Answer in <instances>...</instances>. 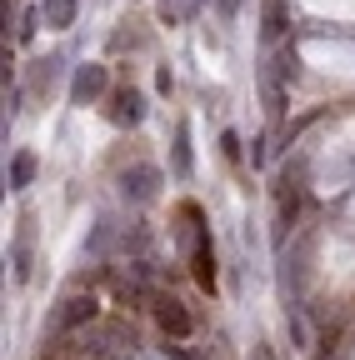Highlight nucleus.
I'll return each mask as SVG.
<instances>
[{
	"label": "nucleus",
	"instance_id": "nucleus-1",
	"mask_svg": "<svg viewBox=\"0 0 355 360\" xmlns=\"http://www.w3.org/2000/svg\"><path fill=\"white\" fill-rule=\"evenodd\" d=\"M105 85H110V70L105 65H80L75 80H70V101L75 105H91L96 96H105Z\"/></svg>",
	"mask_w": 355,
	"mask_h": 360
},
{
	"label": "nucleus",
	"instance_id": "nucleus-2",
	"mask_svg": "<svg viewBox=\"0 0 355 360\" xmlns=\"http://www.w3.org/2000/svg\"><path fill=\"white\" fill-rule=\"evenodd\" d=\"M155 326H160L170 340H186V335H191V310H186L181 300L160 295V300H155Z\"/></svg>",
	"mask_w": 355,
	"mask_h": 360
},
{
	"label": "nucleus",
	"instance_id": "nucleus-3",
	"mask_svg": "<svg viewBox=\"0 0 355 360\" xmlns=\"http://www.w3.org/2000/svg\"><path fill=\"white\" fill-rule=\"evenodd\" d=\"M155 186H160V170H155V165H136V170H125V175H120L125 200H150Z\"/></svg>",
	"mask_w": 355,
	"mask_h": 360
},
{
	"label": "nucleus",
	"instance_id": "nucleus-4",
	"mask_svg": "<svg viewBox=\"0 0 355 360\" xmlns=\"http://www.w3.org/2000/svg\"><path fill=\"white\" fill-rule=\"evenodd\" d=\"M91 321H96V295H70V300L60 305V315H56V326H60V330L91 326Z\"/></svg>",
	"mask_w": 355,
	"mask_h": 360
},
{
	"label": "nucleus",
	"instance_id": "nucleus-5",
	"mask_svg": "<svg viewBox=\"0 0 355 360\" xmlns=\"http://www.w3.org/2000/svg\"><path fill=\"white\" fill-rule=\"evenodd\" d=\"M146 115V101L136 96V90H115V101H110V120L115 125H136Z\"/></svg>",
	"mask_w": 355,
	"mask_h": 360
},
{
	"label": "nucleus",
	"instance_id": "nucleus-6",
	"mask_svg": "<svg viewBox=\"0 0 355 360\" xmlns=\"http://www.w3.org/2000/svg\"><path fill=\"white\" fill-rule=\"evenodd\" d=\"M191 265H195V281H200L205 290H215V250H210L205 240H195V250H191Z\"/></svg>",
	"mask_w": 355,
	"mask_h": 360
},
{
	"label": "nucleus",
	"instance_id": "nucleus-7",
	"mask_svg": "<svg viewBox=\"0 0 355 360\" xmlns=\"http://www.w3.org/2000/svg\"><path fill=\"white\" fill-rule=\"evenodd\" d=\"M40 15H46L51 30H65L75 25V0H40Z\"/></svg>",
	"mask_w": 355,
	"mask_h": 360
},
{
	"label": "nucleus",
	"instance_id": "nucleus-8",
	"mask_svg": "<svg viewBox=\"0 0 355 360\" xmlns=\"http://www.w3.org/2000/svg\"><path fill=\"white\" fill-rule=\"evenodd\" d=\"M30 180H35V155H30V150H20V155L11 160V191H25Z\"/></svg>",
	"mask_w": 355,
	"mask_h": 360
},
{
	"label": "nucleus",
	"instance_id": "nucleus-9",
	"mask_svg": "<svg viewBox=\"0 0 355 360\" xmlns=\"http://www.w3.org/2000/svg\"><path fill=\"white\" fill-rule=\"evenodd\" d=\"M265 101H271V115L285 110V85H280V70H265Z\"/></svg>",
	"mask_w": 355,
	"mask_h": 360
},
{
	"label": "nucleus",
	"instance_id": "nucleus-10",
	"mask_svg": "<svg viewBox=\"0 0 355 360\" xmlns=\"http://www.w3.org/2000/svg\"><path fill=\"white\" fill-rule=\"evenodd\" d=\"M175 175H191V130H175Z\"/></svg>",
	"mask_w": 355,
	"mask_h": 360
},
{
	"label": "nucleus",
	"instance_id": "nucleus-11",
	"mask_svg": "<svg viewBox=\"0 0 355 360\" xmlns=\"http://www.w3.org/2000/svg\"><path fill=\"white\" fill-rule=\"evenodd\" d=\"M280 25H285V20H280V0H271V20H265V35H280Z\"/></svg>",
	"mask_w": 355,
	"mask_h": 360
},
{
	"label": "nucleus",
	"instance_id": "nucleus-12",
	"mask_svg": "<svg viewBox=\"0 0 355 360\" xmlns=\"http://www.w3.org/2000/svg\"><path fill=\"white\" fill-rule=\"evenodd\" d=\"M15 276H20V281L30 276V250H25V245H15Z\"/></svg>",
	"mask_w": 355,
	"mask_h": 360
},
{
	"label": "nucleus",
	"instance_id": "nucleus-13",
	"mask_svg": "<svg viewBox=\"0 0 355 360\" xmlns=\"http://www.w3.org/2000/svg\"><path fill=\"white\" fill-rule=\"evenodd\" d=\"M220 146H226V155H231V160L240 155V141H235V130H226V135H220Z\"/></svg>",
	"mask_w": 355,
	"mask_h": 360
},
{
	"label": "nucleus",
	"instance_id": "nucleus-14",
	"mask_svg": "<svg viewBox=\"0 0 355 360\" xmlns=\"http://www.w3.org/2000/svg\"><path fill=\"white\" fill-rule=\"evenodd\" d=\"M170 85H175V75L170 70H155V90H160V96H170Z\"/></svg>",
	"mask_w": 355,
	"mask_h": 360
},
{
	"label": "nucleus",
	"instance_id": "nucleus-15",
	"mask_svg": "<svg viewBox=\"0 0 355 360\" xmlns=\"http://www.w3.org/2000/svg\"><path fill=\"white\" fill-rule=\"evenodd\" d=\"M30 35H35V11L20 15V40H30Z\"/></svg>",
	"mask_w": 355,
	"mask_h": 360
}]
</instances>
